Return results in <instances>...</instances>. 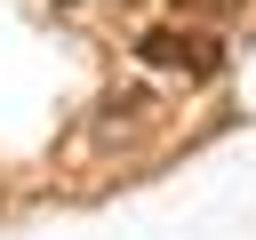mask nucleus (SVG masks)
I'll return each mask as SVG.
<instances>
[{
  "instance_id": "obj_1",
  "label": "nucleus",
  "mask_w": 256,
  "mask_h": 240,
  "mask_svg": "<svg viewBox=\"0 0 256 240\" xmlns=\"http://www.w3.org/2000/svg\"><path fill=\"white\" fill-rule=\"evenodd\" d=\"M136 56L152 72H184V80H216L224 72V48L200 24H152V32H136Z\"/></svg>"
},
{
  "instance_id": "obj_2",
  "label": "nucleus",
  "mask_w": 256,
  "mask_h": 240,
  "mask_svg": "<svg viewBox=\"0 0 256 240\" xmlns=\"http://www.w3.org/2000/svg\"><path fill=\"white\" fill-rule=\"evenodd\" d=\"M184 16H232V8H248V0H176Z\"/></svg>"
}]
</instances>
